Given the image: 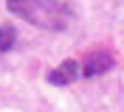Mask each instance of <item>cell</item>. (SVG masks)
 Returning <instances> with one entry per match:
<instances>
[{
	"mask_svg": "<svg viewBox=\"0 0 124 112\" xmlns=\"http://www.w3.org/2000/svg\"><path fill=\"white\" fill-rule=\"evenodd\" d=\"M76 76H79V62L76 59H65L62 65H56L54 70H48L45 81L54 84V87H65V84L76 81Z\"/></svg>",
	"mask_w": 124,
	"mask_h": 112,
	"instance_id": "obj_3",
	"label": "cell"
},
{
	"mask_svg": "<svg viewBox=\"0 0 124 112\" xmlns=\"http://www.w3.org/2000/svg\"><path fill=\"white\" fill-rule=\"evenodd\" d=\"M14 31L11 28H6V25H0V53H6V51H11L14 48Z\"/></svg>",
	"mask_w": 124,
	"mask_h": 112,
	"instance_id": "obj_4",
	"label": "cell"
},
{
	"mask_svg": "<svg viewBox=\"0 0 124 112\" xmlns=\"http://www.w3.org/2000/svg\"><path fill=\"white\" fill-rule=\"evenodd\" d=\"M110 67H113V53H110L107 48H93V51L85 56V62L79 65V76L96 79V76L107 73Z\"/></svg>",
	"mask_w": 124,
	"mask_h": 112,
	"instance_id": "obj_2",
	"label": "cell"
},
{
	"mask_svg": "<svg viewBox=\"0 0 124 112\" xmlns=\"http://www.w3.org/2000/svg\"><path fill=\"white\" fill-rule=\"evenodd\" d=\"M6 8L23 22L42 31H65L73 20V6L62 0H6Z\"/></svg>",
	"mask_w": 124,
	"mask_h": 112,
	"instance_id": "obj_1",
	"label": "cell"
}]
</instances>
